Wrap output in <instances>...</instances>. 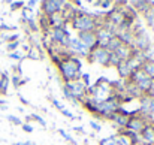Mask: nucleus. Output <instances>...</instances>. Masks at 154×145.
<instances>
[{"label":"nucleus","mask_w":154,"mask_h":145,"mask_svg":"<svg viewBox=\"0 0 154 145\" xmlns=\"http://www.w3.org/2000/svg\"><path fill=\"white\" fill-rule=\"evenodd\" d=\"M57 70L64 82H72V81H78L81 78V67H82V61L78 57H67V58H61L57 64Z\"/></svg>","instance_id":"1"},{"label":"nucleus","mask_w":154,"mask_h":145,"mask_svg":"<svg viewBox=\"0 0 154 145\" xmlns=\"http://www.w3.org/2000/svg\"><path fill=\"white\" fill-rule=\"evenodd\" d=\"M70 27L73 30H76V33H79V32H96L99 29V24L90 12H78L73 17V20L70 21Z\"/></svg>","instance_id":"2"},{"label":"nucleus","mask_w":154,"mask_h":145,"mask_svg":"<svg viewBox=\"0 0 154 145\" xmlns=\"http://www.w3.org/2000/svg\"><path fill=\"white\" fill-rule=\"evenodd\" d=\"M109 51L106 48H100V47H96V48L90 49L88 55H87V60L88 63H94V64H99L102 67H109Z\"/></svg>","instance_id":"3"},{"label":"nucleus","mask_w":154,"mask_h":145,"mask_svg":"<svg viewBox=\"0 0 154 145\" xmlns=\"http://www.w3.org/2000/svg\"><path fill=\"white\" fill-rule=\"evenodd\" d=\"M127 81H130L132 84H135L144 94L148 91V88L151 87V84H153V81L144 73V70L142 69H138V70H133L132 72V75H130V78L127 79Z\"/></svg>","instance_id":"4"},{"label":"nucleus","mask_w":154,"mask_h":145,"mask_svg":"<svg viewBox=\"0 0 154 145\" xmlns=\"http://www.w3.org/2000/svg\"><path fill=\"white\" fill-rule=\"evenodd\" d=\"M41 5V14L45 17H51L54 14H60L66 5L64 0H44Z\"/></svg>","instance_id":"5"},{"label":"nucleus","mask_w":154,"mask_h":145,"mask_svg":"<svg viewBox=\"0 0 154 145\" xmlns=\"http://www.w3.org/2000/svg\"><path fill=\"white\" fill-rule=\"evenodd\" d=\"M63 88H66L72 96H75L79 102H82L87 97V87L78 79V81H72V82H64Z\"/></svg>","instance_id":"6"},{"label":"nucleus","mask_w":154,"mask_h":145,"mask_svg":"<svg viewBox=\"0 0 154 145\" xmlns=\"http://www.w3.org/2000/svg\"><path fill=\"white\" fill-rule=\"evenodd\" d=\"M145 126H147V121H145L144 115H141V114L138 112V114H133V115H130V117H129L127 124H126V130H129V132H133V133H138V135H139Z\"/></svg>","instance_id":"7"},{"label":"nucleus","mask_w":154,"mask_h":145,"mask_svg":"<svg viewBox=\"0 0 154 145\" xmlns=\"http://www.w3.org/2000/svg\"><path fill=\"white\" fill-rule=\"evenodd\" d=\"M76 38H78L88 49H93V48L97 47L96 32H79V33H76Z\"/></svg>","instance_id":"8"},{"label":"nucleus","mask_w":154,"mask_h":145,"mask_svg":"<svg viewBox=\"0 0 154 145\" xmlns=\"http://www.w3.org/2000/svg\"><path fill=\"white\" fill-rule=\"evenodd\" d=\"M114 38V33L111 30H108L106 27H99L96 30V39H97V47L100 48H106L109 41Z\"/></svg>","instance_id":"9"},{"label":"nucleus","mask_w":154,"mask_h":145,"mask_svg":"<svg viewBox=\"0 0 154 145\" xmlns=\"http://www.w3.org/2000/svg\"><path fill=\"white\" fill-rule=\"evenodd\" d=\"M139 135L142 139V145H154V126L147 124Z\"/></svg>","instance_id":"10"},{"label":"nucleus","mask_w":154,"mask_h":145,"mask_svg":"<svg viewBox=\"0 0 154 145\" xmlns=\"http://www.w3.org/2000/svg\"><path fill=\"white\" fill-rule=\"evenodd\" d=\"M115 69H117V73H118L120 79H124V81H127V79L130 78L132 72H133L127 61H120V64H118Z\"/></svg>","instance_id":"11"},{"label":"nucleus","mask_w":154,"mask_h":145,"mask_svg":"<svg viewBox=\"0 0 154 145\" xmlns=\"http://www.w3.org/2000/svg\"><path fill=\"white\" fill-rule=\"evenodd\" d=\"M48 24H50V29H64L67 26L61 14H54L51 17H48Z\"/></svg>","instance_id":"12"},{"label":"nucleus","mask_w":154,"mask_h":145,"mask_svg":"<svg viewBox=\"0 0 154 145\" xmlns=\"http://www.w3.org/2000/svg\"><path fill=\"white\" fill-rule=\"evenodd\" d=\"M115 54L120 57L121 61H129L132 58V55H133V48L129 47V45H121L120 48L115 51Z\"/></svg>","instance_id":"13"},{"label":"nucleus","mask_w":154,"mask_h":145,"mask_svg":"<svg viewBox=\"0 0 154 145\" xmlns=\"http://www.w3.org/2000/svg\"><path fill=\"white\" fill-rule=\"evenodd\" d=\"M130 5H132V6L135 8V11H136L138 14H141V15H147V14L151 11L148 0H141V2H130Z\"/></svg>","instance_id":"14"},{"label":"nucleus","mask_w":154,"mask_h":145,"mask_svg":"<svg viewBox=\"0 0 154 145\" xmlns=\"http://www.w3.org/2000/svg\"><path fill=\"white\" fill-rule=\"evenodd\" d=\"M138 102H139V105H138V112H139L141 115H144V117H145L147 114H150V102H151V99L147 96V94H144Z\"/></svg>","instance_id":"15"},{"label":"nucleus","mask_w":154,"mask_h":145,"mask_svg":"<svg viewBox=\"0 0 154 145\" xmlns=\"http://www.w3.org/2000/svg\"><path fill=\"white\" fill-rule=\"evenodd\" d=\"M9 84H11V76L8 72H2L0 73V94L6 96L9 91Z\"/></svg>","instance_id":"16"},{"label":"nucleus","mask_w":154,"mask_h":145,"mask_svg":"<svg viewBox=\"0 0 154 145\" xmlns=\"http://www.w3.org/2000/svg\"><path fill=\"white\" fill-rule=\"evenodd\" d=\"M26 58H29V60H35V61L42 60L44 55H42V51H41V48H39V45H35V47H32V48L29 49V52L26 54Z\"/></svg>","instance_id":"17"},{"label":"nucleus","mask_w":154,"mask_h":145,"mask_svg":"<svg viewBox=\"0 0 154 145\" xmlns=\"http://www.w3.org/2000/svg\"><path fill=\"white\" fill-rule=\"evenodd\" d=\"M141 69L144 70V73H145L151 81H154V58L147 60V61L142 64V67H141Z\"/></svg>","instance_id":"18"},{"label":"nucleus","mask_w":154,"mask_h":145,"mask_svg":"<svg viewBox=\"0 0 154 145\" xmlns=\"http://www.w3.org/2000/svg\"><path fill=\"white\" fill-rule=\"evenodd\" d=\"M121 45H123V44H121V41H120V39H118L117 36H114V38H112L111 41H109V44H108L106 49H108L109 52H115L117 49L121 47Z\"/></svg>","instance_id":"19"},{"label":"nucleus","mask_w":154,"mask_h":145,"mask_svg":"<svg viewBox=\"0 0 154 145\" xmlns=\"http://www.w3.org/2000/svg\"><path fill=\"white\" fill-rule=\"evenodd\" d=\"M26 24H27V27H29L30 32H33V33L41 32V30H39V26H38V20H35V17H30V18L26 21Z\"/></svg>","instance_id":"20"},{"label":"nucleus","mask_w":154,"mask_h":145,"mask_svg":"<svg viewBox=\"0 0 154 145\" xmlns=\"http://www.w3.org/2000/svg\"><path fill=\"white\" fill-rule=\"evenodd\" d=\"M8 57L11 58V60H15V61H18V63H21L24 58H26V54L24 52H21L20 49L18 51H14V52H9L8 54Z\"/></svg>","instance_id":"21"},{"label":"nucleus","mask_w":154,"mask_h":145,"mask_svg":"<svg viewBox=\"0 0 154 145\" xmlns=\"http://www.w3.org/2000/svg\"><path fill=\"white\" fill-rule=\"evenodd\" d=\"M99 145H118L117 135H112V136H108V138L100 139V141H99Z\"/></svg>","instance_id":"22"},{"label":"nucleus","mask_w":154,"mask_h":145,"mask_svg":"<svg viewBox=\"0 0 154 145\" xmlns=\"http://www.w3.org/2000/svg\"><path fill=\"white\" fill-rule=\"evenodd\" d=\"M63 96H64V99H66V100H69V102L72 103V106H79V100H78L75 96H72V94H70V93H69L66 88H63Z\"/></svg>","instance_id":"23"},{"label":"nucleus","mask_w":154,"mask_h":145,"mask_svg":"<svg viewBox=\"0 0 154 145\" xmlns=\"http://www.w3.org/2000/svg\"><path fill=\"white\" fill-rule=\"evenodd\" d=\"M8 5H9L11 11H18V9H23L26 6V2H21V0H18V2H8Z\"/></svg>","instance_id":"24"},{"label":"nucleus","mask_w":154,"mask_h":145,"mask_svg":"<svg viewBox=\"0 0 154 145\" xmlns=\"http://www.w3.org/2000/svg\"><path fill=\"white\" fill-rule=\"evenodd\" d=\"M120 57L115 54V52H111L109 54V67H117L118 64H120Z\"/></svg>","instance_id":"25"},{"label":"nucleus","mask_w":154,"mask_h":145,"mask_svg":"<svg viewBox=\"0 0 154 145\" xmlns=\"http://www.w3.org/2000/svg\"><path fill=\"white\" fill-rule=\"evenodd\" d=\"M90 79H91V78H90V73H87V72H82V73H81V78H79V81H81V82H82V84H84L87 88L91 85V81H90Z\"/></svg>","instance_id":"26"},{"label":"nucleus","mask_w":154,"mask_h":145,"mask_svg":"<svg viewBox=\"0 0 154 145\" xmlns=\"http://www.w3.org/2000/svg\"><path fill=\"white\" fill-rule=\"evenodd\" d=\"M21 79H23V76L15 75V73L11 76V84L14 85V88H20V87H21Z\"/></svg>","instance_id":"27"},{"label":"nucleus","mask_w":154,"mask_h":145,"mask_svg":"<svg viewBox=\"0 0 154 145\" xmlns=\"http://www.w3.org/2000/svg\"><path fill=\"white\" fill-rule=\"evenodd\" d=\"M20 45H21V42H20V41L6 44V49H8V54H9V52H14V51H18V49H20Z\"/></svg>","instance_id":"28"},{"label":"nucleus","mask_w":154,"mask_h":145,"mask_svg":"<svg viewBox=\"0 0 154 145\" xmlns=\"http://www.w3.org/2000/svg\"><path fill=\"white\" fill-rule=\"evenodd\" d=\"M6 120H8L9 123H12L14 126H23L21 118H20V117H17V115H6Z\"/></svg>","instance_id":"29"},{"label":"nucleus","mask_w":154,"mask_h":145,"mask_svg":"<svg viewBox=\"0 0 154 145\" xmlns=\"http://www.w3.org/2000/svg\"><path fill=\"white\" fill-rule=\"evenodd\" d=\"M30 118H32V120H35L36 123H39V124H41L44 129L47 127V121H45V120H44V118H42L39 114H36V112H35V114H30Z\"/></svg>","instance_id":"30"},{"label":"nucleus","mask_w":154,"mask_h":145,"mask_svg":"<svg viewBox=\"0 0 154 145\" xmlns=\"http://www.w3.org/2000/svg\"><path fill=\"white\" fill-rule=\"evenodd\" d=\"M57 132H58V135H60V136H63V138H64V141H67V142H70V144H73V142H75V139H73V138H72V136H70L64 129H58Z\"/></svg>","instance_id":"31"},{"label":"nucleus","mask_w":154,"mask_h":145,"mask_svg":"<svg viewBox=\"0 0 154 145\" xmlns=\"http://www.w3.org/2000/svg\"><path fill=\"white\" fill-rule=\"evenodd\" d=\"M100 9H103V12H108V9H109V6H114V2H111V0H105V2H99V5H97Z\"/></svg>","instance_id":"32"},{"label":"nucleus","mask_w":154,"mask_h":145,"mask_svg":"<svg viewBox=\"0 0 154 145\" xmlns=\"http://www.w3.org/2000/svg\"><path fill=\"white\" fill-rule=\"evenodd\" d=\"M51 103H52V106H54L55 109H58L60 112H61V111H63V109L66 108V106H64V105H63V103H61L60 100H57L55 97H51Z\"/></svg>","instance_id":"33"},{"label":"nucleus","mask_w":154,"mask_h":145,"mask_svg":"<svg viewBox=\"0 0 154 145\" xmlns=\"http://www.w3.org/2000/svg\"><path fill=\"white\" fill-rule=\"evenodd\" d=\"M90 127H91V130L96 132V133H99V132L102 130V126H100L97 121H94V120H90Z\"/></svg>","instance_id":"34"},{"label":"nucleus","mask_w":154,"mask_h":145,"mask_svg":"<svg viewBox=\"0 0 154 145\" xmlns=\"http://www.w3.org/2000/svg\"><path fill=\"white\" fill-rule=\"evenodd\" d=\"M21 129L26 132V133H33V130H35V127L30 124V123H23V126H21Z\"/></svg>","instance_id":"35"},{"label":"nucleus","mask_w":154,"mask_h":145,"mask_svg":"<svg viewBox=\"0 0 154 145\" xmlns=\"http://www.w3.org/2000/svg\"><path fill=\"white\" fill-rule=\"evenodd\" d=\"M61 114H63V115H64L66 118H69V120H76V117H75V115H73V114H72V112H70L69 109H66V108H64V109L61 111Z\"/></svg>","instance_id":"36"},{"label":"nucleus","mask_w":154,"mask_h":145,"mask_svg":"<svg viewBox=\"0 0 154 145\" xmlns=\"http://www.w3.org/2000/svg\"><path fill=\"white\" fill-rule=\"evenodd\" d=\"M12 70L15 72V75L23 76V69H21V66H20V64H14V66H12Z\"/></svg>","instance_id":"37"},{"label":"nucleus","mask_w":154,"mask_h":145,"mask_svg":"<svg viewBox=\"0 0 154 145\" xmlns=\"http://www.w3.org/2000/svg\"><path fill=\"white\" fill-rule=\"evenodd\" d=\"M18 99H20V102H21L23 105H26V106H30V105H32V103H30V102H29L26 97L21 96V93H18Z\"/></svg>","instance_id":"38"},{"label":"nucleus","mask_w":154,"mask_h":145,"mask_svg":"<svg viewBox=\"0 0 154 145\" xmlns=\"http://www.w3.org/2000/svg\"><path fill=\"white\" fill-rule=\"evenodd\" d=\"M147 96L150 97V99H154V81H153V84H151V87L148 88V91L145 93Z\"/></svg>","instance_id":"39"},{"label":"nucleus","mask_w":154,"mask_h":145,"mask_svg":"<svg viewBox=\"0 0 154 145\" xmlns=\"http://www.w3.org/2000/svg\"><path fill=\"white\" fill-rule=\"evenodd\" d=\"M12 145H38V144H35L32 141H24V142H14Z\"/></svg>","instance_id":"40"},{"label":"nucleus","mask_w":154,"mask_h":145,"mask_svg":"<svg viewBox=\"0 0 154 145\" xmlns=\"http://www.w3.org/2000/svg\"><path fill=\"white\" fill-rule=\"evenodd\" d=\"M73 130H75V132H78V133H84L82 126H75V127H73Z\"/></svg>","instance_id":"41"},{"label":"nucleus","mask_w":154,"mask_h":145,"mask_svg":"<svg viewBox=\"0 0 154 145\" xmlns=\"http://www.w3.org/2000/svg\"><path fill=\"white\" fill-rule=\"evenodd\" d=\"M23 48H24V51H26V54H27V52H29V49L32 48V45H29V44H24V45H23Z\"/></svg>","instance_id":"42"},{"label":"nucleus","mask_w":154,"mask_h":145,"mask_svg":"<svg viewBox=\"0 0 154 145\" xmlns=\"http://www.w3.org/2000/svg\"><path fill=\"white\" fill-rule=\"evenodd\" d=\"M150 112H154V99H151L150 102Z\"/></svg>","instance_id":"43"},{"label":"nucleus","mask_w":154,"mask_h":145,"mask_svg":"<svg viewBox=\"0 0 154 145\" xmlns=\"http://www.w3.org/2000/svg\"><path fill=\"white\" fill-rule=\"evenodd\" d=\"M5 103H6V100H5V99H0V108H3V106H6Z\"/></svg>","instance_id":"44"},{"label":"nucleus","mask_w":154,"mask_h":145,"mask_svg":"<svg viewBox=\"0 0 154 145\" xmlns=\"http://www.w3.org/2000/svg\"><path fill=\"white\" fill-rule=\"evenodd\" d=\"M2 44H5V42H3V41H2V38H0V45H2Z\"/></svg>","instance_id":"45"}]
</instances>
